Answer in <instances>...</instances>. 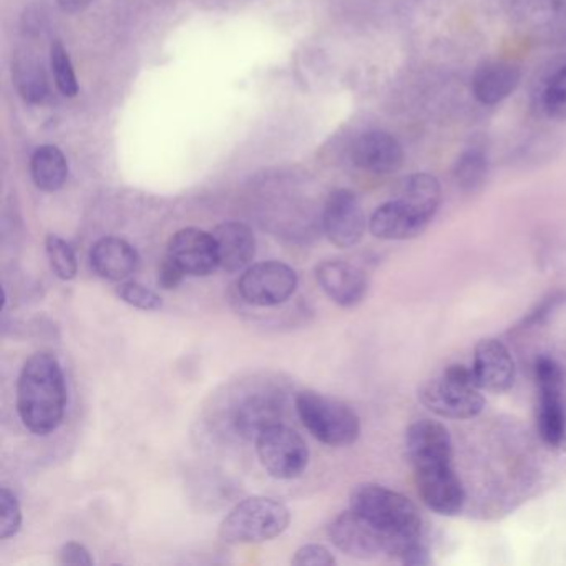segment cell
I'll return each instance as SVG.
<instances>
[{"label": "cell", "instance_id": "obj_9", "mask_svg": "<svg viewBox=\"0 0 566 566\" xmlns=\"http://www.w3.org/2000/svg\"><path fill=\"white\" fill-rule=\"evenodd\" d=\"M298 288L294 269L281 261L253 264L238 281L243 301L257 307H273L286 303Z\"/></svg>", "mask_w": 566, "mask_h": 566}, {"label": "cell", "instance_id": "obj_34", "mask_svg": "<svg viewBox=\"0 0 566 566\" xmlns=\"http://www.w3.org/2000/svg\"><path fill=\"white\" fill-rule=\"evenodd\" d=\"M59 563H62V565L90 566L93 565V558L81 543L68 542L59 552Z\"/></svg>", "mask_w": 566, "mask_h": 566}, {"label": "cell", "instance_id": "obj_25", "mask_svg": "<svg viewBox=\"0 0 566 566\" xmlns=\"http://www.w3.org/2000/svg\"><path fill=\"white\" fill-rule=\"evenodd\" d=\"M14 81L18 93H21L27 102H43L47 93H49L42 62H40L37 56H34V53L24 52L15 56Z\"/></svg>", "mask_w": 566, "mask_h": 566}, {"label": "cell", "instance_id": "obj_29", "mask_svg": "<svg viewBox=\"0 0 566 566\" xmlns=\"http://www.w3.org/2000/svg\"><path fill=\"white\" fill-rule=\"evenodd\" d=\"M542 109L555 121H566V65L546 81L542 92Z\"/></svg>", "mask_w": 566, "mask_h": 566}, {"label": "cell", "instance_id": "obj_14", "mask_svg": "<svg viewBox=\"0 0 566 566\" xmlns=\"http://www.w3.org/2000/svg\"><path fill=\"white\" fill-rule=\"evenodd\" d=\"M405 451L414 470L452 464L451 433L436 420H419L408 427Z\"/></svg>", "mask_w": 566, "mask_h": 566}, {"label": "cell", "instance_id": "obj_22", "mask_svg": "<svg viewBox=\"0 0 566 566\" xmlns=\"http://www.w3.org/2000/svg\"><path fill=\"white\" fill-rule=\"evenodd\" d=\"M213 238L218 248L219 266L225 272H241L256 256V238L244 223H222L213 231Z\"/></svg>", "mask_w": 566, "mask_h": 566}, {"label": "cell", "instance_id": "obj_28", "mask_svg": "<svg viewBox=\"0 0 566 566\" xmlns=\"http://www.w3.org/2000/svg\"><path fill=\"white\" fill-rule=\"evenodd\" d=\"M50 64H52L53 78H55L56 88L62 96L74 99L78 93L77 75H75L74 65H72L71 56L65 50L61 40H55L50 47Z\"/></svg>", "mask_w": 566, "mask_h": 566}, {"label": "cell", "instance_id": "obj_10", "mask_svg": "<svg viewBox=\"0 0 566 566\" xmlns=\"http://www.w3.org/2000/svg\"><path fill=\"white\" fill-rule=\"evenodd\" d=\"M285 395L278 389H257L243 395L231 412V427L241 439L254 440L269 429L282 424Z\"/></svg>", "mask_w": 566, "mask_h": 566}, {"label": "cell", "instance_id": "obj_17", "mask_svg": "<svg viewBox=\"0 0 566 566\" xmlns=\"http://www.w3.org/2000/svg\"><path fill=\"white\" fill-rule=\"evenodd\" d=\"M316 279L323 291L341 307H354L366 298L369 281L363 269L341 260L317 264Z\"/></svg>", "mask_w": 566, "mask_h": 566}, {"label": "cell", "instance_id": "obj_1", "mask_svg": "<svg viewBox=\"0 0 566 566\" xmlns=\"http://www.w3.org/2000/svg\"><path fill=\"white\" fill-rule=\"evenodd\" d=\"M67 386L55 355L36 352L25 361L17 383L22 424L36 436H49L64 423Z\"/></svg>", "mask_w": 566, "mask_h": 566}, {"label": "cell", "instance_id": "obj_7", "mask_svg": "<svg viewBox=\"0 0 566 566\" xmlns=\"http://www.w3.org/2000/svg\"><path fill=\"white\" fill-rule=\"evenodd\" d=\"M256 445L261 464L275 479H298L310 464L306 440L285 424L264 430L257 437Z\"/></svg>", "mask_w": 566, "mask_h": 566}, {"label": "cell", "instance_id": "obj_8", "mask_svg": "<svg viewBox=\"0 0 566 566\" xmlns=\"http://www.w3.org/2000/svg\"><path fill=\"white\" fill-rule=\"evenodd\" d=\"M506 11L534 42L566 46V0H506Z\"/></svg>", "mask_w": 566, "mask_h": 566}, {"label": "cell", "instance_id": "obj_35", "mask_svg": "<svg viewBox=\"0 0 566 566\" xmlns=\"http://www.w3.org/2000/svg\"><path fill=\"white\" fill-rule=\"evenodd\" d=\"M92 2L93 0H56V4L61 5L62 11L67 12V14H78Z\"/></svg>", "mask_w": 566, "mask_h": 566}, {"label": "cell", "instance_id": "obj_18", "mask_svg": "<svg viewBox=\"0 0 566 566\" xmlns=\"http://www.w3.org/2000/svg\"><path fill=\"white\" fill-rule=\"evenodd\" d=\"M475 380L480 389L490 392H505L515 382V361L511 351L496 339H483L475 348Z\"/></svg>", "mask_w": 566, "mask_h": 566}, {"label": "cell", "instance_id": "obj_11", "mask_svg": "<svg viewBox=\"0 0 566 566\" xmlns=\"http://www.w3.org/2000/svg\"><path fill=\"white\" fill-rule=\"evenodd\" d=\"M323 228L327 240L342 250L363 240L366 216L355 193L336 190L329 194L323 210Z\"/></svg>", "mask_w": 566, "mask_h": 566}, {"label": "cell", "instance_id": "obj_30", "mask_svg": "<svg viewBox=\"0 0 566 566\" xmlns=\"http://www.w3.org/2000/svg\"><path fill=\"white\" fill-rule=\"evenodd\" d=\"M116 295L121 298L128 306L137 307L141 311H159L162 310L163 301L155 291L148 289L140 282L127 281L122 282L116 288Z\"/></svg>", "mask_w": 566, "mask_h": 566}, {"label": "cell", "instance_id": "obj_33", "mask_svg": "<svg viewBox=\"0 0 566 566\" xmlns=\"http://www.w3.org/2000/svg\"><path fill=\"white\" fill-rule=\"evenodd\" d=\"M185 276H187V273L184 272V267L166 254L159 266L160 288L166 289V291H169V289H176L181 285Z\"/></svg>", "mask_w": 566, "mask_h": 566}, {"label": "cell", "instance_id": "obj_13", "mask_svg": "<svg viewBox=\"0 0 566 566\" xmlns=\"http://www.w3.org/2000/svg\"><path fill=\"white\" fill-rule=\"evenodd\" d=\"M414 471L420 499L430 511L452 517L464 508V487L452 464Z\"/></svg>", "mask_w": 566, "mask_h": 566}, {"label": "cell", "instance_id": "obj_23", "mask_svg": "<svg viewBox=\"0 0 566 566\" xmlns=\"http://www.w3.org/2000/svg\"><path fill=\"white\" fill-rule=\"evenodd\" d=\"M395 200L430 223L442 203V188L430 173H412L399 184Z\"/></svg>", "mask_w": 566, "mask_h": 566}, {"label": "cell", "instance_id": "obj_32", "mask_svg": "<svg viewBox=\"0 0 566 566\" xmlns=\"http://www.w3.org/2000/svg\"><path fill=\"white\" fill-rule=\"evenodd\" d=\"M335 556L323 545L301 546L292 558V565L298 566H332Z\"/></svg>", "mask_w": 566, "mask_h": 566}, {"label": "cell", "instance_id": "obj_26", "mask_svg": "<svg viewBox=\"0 0 566 566\" xmlns=\"http://www.w3.org/2000/svg\"><path fill=\"white\" fill-rule=\"evenodd\" d=\"M489 168V159L482 148H467L455 162L452 175L458 190L470 194L486 185Z\"/></svg>", "mask_w": 566, "mask_h": 566}, {"label": "cell", "instance_id": "obj_2", "mask_svg": "<svg viewBox=\"0 0 566 566\" xmlns=\"http://www.w3.org/2000/svg\"><path fill=\"white\" fill-rule=\"evenodd\" d=\"M349 503L351 511L382 531L389 558L404 563L423 543V517L407 496L377 483H363L352 490Z\"/></svg>", "mask_w": 566, "mask_h": 566}, {"label": "cell", "instance_id": "obj_27", "mask_svg": "<svg viewBox=\"0 0 566 566\" xmlns=\"http://www.w3.org/2000/svg\"><path fill=\"white\" fill-rule=\"evenodd\" d=\"M47 257L56 278L72 281L78 273V261L74 248L59 235H49L46 240Z\"/></svg>", "mask_w": 566, "mask_h": 566}, {"label": "cell", "instance_id": "obj_16", "mask_svg": "<svg viewBox=\"0 0 566 566\" xmlns=\"http://www.w3.org/2000/svg\"><path fill=\"white\" fill-rule=\"evenodd\" d=\"M351 159L357 168L374 175H391L401 169L404 150L394 135L370 130L355 138Z\"/></svg>", "mask_w": 566, "mask_h": 566}, {"label": "cell", "instance_id": "obj_12", "mask_svg": "<svg viewBox=\"0 0 566 566\" xmlns=\"http://www.w3.org/2000/svg\"><path fill=\"white\" fill-rule=\"evenodd\" d=\"M331 542L348 556L373 559L386 555V537L379 528L349 508L327 528Z\"/></svg>", "mask_w": 566, "mask_h": 566}, {"label": "cell", "instance_id": "obj_3", "mask_svg": "<svg viewBox=\"0 0 566 566\" xmlns=\"http://www.w3.org/2000/svg\"><path fill=\"white\" fill-rule=\"evenodd\" d=\"M289 518L285 503L269 496H251L226 515L219 537L229 545L267 542L288 528Z\"/></svg>", "mask_w": 566, "mask_h": 566}, {"label": "cell", "instance_id": "obj_21", "mask_svg": "<svg viewBox=\"0 0 566 566\" xmlns=\"http://www.w3.org/2000/svg\"><path fill=\"white\" fill-rule=\"evenodd\" d=\"M137 250L128 241L115 236H106L93 244L90 251V266L102 279L121 282L134 275L138 267Z\"/></svg>", "mask_w": 566, "mask_h": 566}, {"label": "cell", "instance_id": "obj_20", "mask_svg": "<svg viewBox=\"0 0 566 566\" xmlns=\"http://www.w3.org/2000/svg\"><path fill=\"white\" fill-rule=\"evenodd\" d=\"M429 222L420 218L402 201L392 200L377 207L369 219V229L376 238L386 241H404L426 231Z\"/></svg>", "mask_w": 566, "mask_h": 566}, {"label": "cell", "instance_id": "obj_31", "mask_svg": "<svg viewBox=\"0 0 566 566\" xmlns=\"http://www.w3.org/2000/svg\"><path fill=\"white\" fill-rule=\"evenodd\" d=\"M0 539H12L21 530L22 511L17 496L8 487L0 490Z\"/></svg>", "mask_w": 566, "mask_h": 566}, {"label": "cell", "instance_id": "obj_5", "mask_svg": "<svg viewBox=\"0 0 566 566\" xmlns=\"http://www.w3.org/2000/svg\"><path fill=\"white\" fill-rule=\"evenodd\" d=\"M295 411L311 436L326 445L348 446L360 439V417L344 402L304 391L295 395Z\"/></svg>", "mask_w": 566, "mask_h": 566}, {"label": "cell", "instance_id": "obj_19", "mask_svg": "<svg viewBox=\"0 0 566 566\" xmlns=\"http://www.w3.org/2000/svg\"><path fill=\"white\" fill-rule=\"evenodd\" d=\"M520 80L521 71L518 65L492 59L475 68L471 92L482 105H496L517 90Z\"/></svg>", "mask_w": 566, "mask_h": 566}, {"label": "cell", "instance_id": "obj_4", "mask_svg": "<svg viewBox=\"0 0 566 566\" xmlns=\"http://www.w3.org/2000/svg\"><path fill=\"white\" fill-rule=\"evenodd\" d=\"M480 391L482 389L475 380L471 367L452 364L442 376L424 387L420 401L433 414L445 419H471L486 407V399Z\"/></svg>", "mask_w": 566, "mask_h": 566}, {"label": "cell", "instance_id": "obj_6", "mask_svg": "<svg viewBox=\"0 0 566 566\" xmlns=\"http://www.w3.org/2000/svg\"><path fill=\"white\" fill-rule=\"evenodd\" d=\"M534 379L539 383L540 404L537 427L546 445L559 449L566 442V411L563 404L562 366L549 355L534 363Z\"/></svg>", "mask_w": 566, "mask_h": 566}, {"label": "cell", "instance_id": "obj_24", "mask_svg": "<svg viewBox=\"0 0 566 566\" xmlns=\"http://www.w3.org/2000/svg\"><path fill=\"white\" fill-rule=\"evenodd\" d=\"M30 175L40 191L53 193L61 190L68 178V163L64 153L53 144H42L30 159Z\"/></svg>", "mask_w": 566, "mask_h": 566}, {"label": "cell", "instance_id": "obj_15", "mask_svg": "<svg viewBox=\"0 0 566 566\" xmlns=\"http://www.w3.org/2000/svg\"><path fill=\"white\" fill-rule=\"evenodd\" d=\"M166 254L190 276H210L219 266L218 248L213 232L203 229L185 228L175 232Z\"/></svg>", "mask_w": 566, "mask_h": 566}]
</instances>
